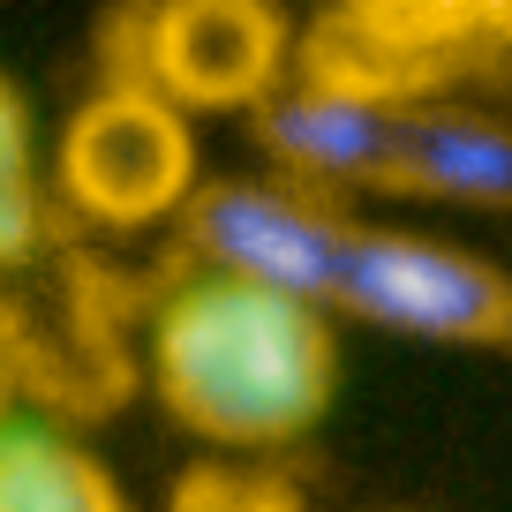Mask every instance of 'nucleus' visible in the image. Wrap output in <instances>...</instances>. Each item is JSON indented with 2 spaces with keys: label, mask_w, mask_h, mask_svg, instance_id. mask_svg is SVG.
I'll return each mask as SVG.
<instances>
[{
  "label": "nucleus",
  "mask_w": 512,
  "mask_h": 512,
  "mask_svg": "<svg viewBox=\"0 0 512 512\" xmlns=\"http://www.w3.org/2000/svg\"><path fill=\"white\" fill-rule=\"evenodd\" d=\"M332 324L294 294L249 279H189L151 324V384L181 430L211 445H294L332 407Z\"/></svg>",
  "instance_id": "obj_1"
},
{
  "label": "nucleus",
  "mask_w": 512,
  "mask_h": 512,
  "mask_svg": "<svg viewBox=\"0 0 512 512\" xmlns=\"http://www.w3.org/2000/svg\"><path fill=\"white\" fill-rule=\"evenodd\" d=\"M512 53V0H354L302 38V76L317 91L430 106L452 68Z\"/></svg>",
  "instance_id": "obj_2"
},
{
  "label": "nucleus",
  "mask_w": 512,
  "mask_h": 512,
  "mask_svg": "<svg viewBox=\"0 0 512 512\" xmlns=\"http://www.w3.org/2000/svg\"><path fill=\"white\" fill-rule=\"evenodd\" d=\"M128 61L113 83H144L174 113H234L287 91V23L264 0H166L113 23Z\"/></svg>",
  "instance_id": "obj_3"
},
{
  "label": "nucleus",
  "mask_w": 512,
  "mask_h": 512,
  "mask_svg": "<svg viewBox=\"0 0 512 512\" xmlns=\"http://www.w3.org/2000/svg\"><path fill=\"white\" fill-rule=\"evenodd\" d=\"M354 234L362 219H347L339 204L309 189H264V181H211L181 211V241L204 256V272L294 294L309 309H332Z\"/></svg>",
  "instance_id": "obj_4"
},
{
  "label": "nucleus",
  "mask_w": 512,
  "mask_h": 512,
  "mask_svg": "<svg viewBox=\"0 0 512 512\" xmlns=\"http://www.w3.org/2000/svg\"><path fill=\"white\" fill-rule=\"evenodd\" d=\"M332 309L384 324V332H407V339H437V347H505L512 339L505 272H490L482 256L445 249L430 234H384V226L354 234Z\"/></svg>",
  "instance_id": "obj_5"
},
{
  "label": "nucleus",
  "mask_w": 512,
  "mask_h": 512,
  "mask_svg": "<svg viewBox=\"0 0 512 512\" xmlns=\"http://www.w3.org/2000/svg\"><path fill=\"white\" fill-rule=\"evenodd\" d=\"M61 196L98 226H151L166 211H189V121L144 83H106L61 136Z\"/></svg>",
  "instance_id": "obj_6"
},
{
  "label": "nucleus",
  "mask_w": 512,
  "mask_h": 512,
  "mask_svg": "<svg viewBox=\"0 0 512 512\" xmlns=\"http://www.w3.org/2000/svg\"><path fill=\"white\" fill-rule=\"evenodd\" d=\"M407 113L415 106H377V98L287 83L279 98L256 106V136H264V151H272L309 196H324V189H384Z\"/></svg>",
  "instance_id": "obj_7"
},
{
  "label": "nucleus",
  "mask_w": 512,
  "mask_h": 512,
  "mask_svg": "<svg viewBox=\"0 0 512 512\" xmlns=\"http://www.w3.org/2000/svg\"><path fill=\"white\" fill-rule=\"evenodd\" d=\"M392 196H452V204L512 211V121L460 106H415L392 151Z\"/></svg>",
  "instance_id": "obj_8"
},
{
  "label": "nucleus",
  "mask_w": 512,
  "mask_h": 512,
  "mask_svg": "<svg viewBox=\"0 0 512 512\" xmlns=\"http://www.w3.org/2000/svg\"><path fill=\"white\" fill-rule=\"evenodd\" d=\"M0 512H128V497L76 437L8 422L0 430Z\"/></svg>",
  "instance_id": "obj_9"
},
{
  "label": "nucleus",
  "mask_w": 512,
  "mask_h": 512,
  "mask_svg": "<svg viewBox=\"0 0 512 512\" xmlns=\"http://www.w3.org/2000/svg\"><path fill=\"white\" fill-rule=\"evenodd\" d=\"M46 241V196L31 174V106L0 76V272Z\"/></svg>",
  "instance_id": "obj_10"
},
{
  "label": "nucleus",
  "mask_w": 512,
  "mask_h": 512,
  "mask_svg": "<svg viewBox=\"0 0 512 512\" xmlns=\"http://www.w3.org/2000/svg\"><path fill=\"white\" fill-rule=\"evenodd\" d=\"M174 512H302V505L272 475H189Z\"/></svg>",
  "instance_id": "obj_11"
},
{
  "label": "nucleus",
  "mask_w": 512,
  "mask_h": 512,
  "mask_svg": "<svg viewBox=\"0 0 512 512\" xmlns=\"http://www.w3.org/2000/svg\"><path fill=\"white\" fill-rule=\"evenodd\" d=\"M16 392H23V369H16V339H8V317H0V430L16 422Z\"/></svg>",
  "instance_id": "obj_12"
}]
</instances>
